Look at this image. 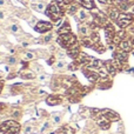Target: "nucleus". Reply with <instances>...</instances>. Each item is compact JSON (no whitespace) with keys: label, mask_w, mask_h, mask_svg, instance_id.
<instances>
[{"label":"nucleus","mask_w":134,"mask_h":134,"mask_svg":"<svg viewBox=\"0 0 134 134\" xmlns=\"http://www.w3.org/2000/svg\"><path fill=\"white\" fill-rule=\"evenodd\" d=\"M45 13L47 14V16L51 18L52 21L57 23V21H59L61 18H63L64 13H65V7H64L63 2L54 0V1H52L51 4L47 6Z\"/></svg>","instance_id":"nucleus-1"},{"label":"nucleus","mask_w":134,"mask_h":134,"mask_svg":"<svg viewBox=\"0 0 134 134\" xmlns=\"http://www.w3.org/2000/svg\"><path fill=\"white\" fill-rule=\"evenodd\" d=\"M20 130V125L15 120H6L0 125V134H18Z\"/></svg>","instance_id":"nucleus-2"},{"label":"nucleus","mask_w":134,"mask_h":134,"mask_svg":"<svg viewBox=\"0 0 134 134\" xmlns=\"http://www.w3.org/2000/svg\"><path fill=\"white\" fill-rule=\"evenodd\" d=\"M58 44L60 45L63 48L68 49L69 47H72L73 45L78 44V38L73 33H67V34H63L58 37Z\"/></svg>","instance_id":"nucleus-3"},{"label":"nucleus","mask_w":134,"mask_h":134,"mask_svg":"<svg viewBox=\"0 0 134 134\" xmlns=\"http://www.w3.org/2000/svg\"><path fill=\"white\" fill-rule=\"evenodd\" d=\"M133 19H134V16L131 13H120L118 19H116V24H118L121 28H125V27H127L128 25L132 24Z\"/></svg>","instance_id":"nucleus-4"},{"label":"nucleus","mask_w":134,"mask_h":134,"mask_svg":"<svg viewBox=\"0 0 134 134\" xmlns=\"http://www.w3.org/2000/svg\"><path fill=\"white\" fill-rule=\"evenodd\" d=\"M53 28V25L48 21H39L37 25L34 26V30L39 33H46L49 32V31Z\"/></svg>","instance_id":"nucleus-5"},{"label":"nucleus","mask_w":134,"mask_h":134,"mask_svg":"<svg viewBox=\"0 0 134 134\" xmlns=\"http://www.w3.org/2000/svg\"><path fill=\"white\" fill-rule=\"evenodd\" d=\"M114 35H115V30H114L113 26H112L111 24L105 26V37H106V40H107V42H108V45L113 44Z\"/></svg>","instance_id":"nucleus-6"},{"label":"nucleus","mask_w":134,"mask_h":134,"mask_svg":"<svg viewBox=\"0 0 134 134\" xmlns=\"http://www.w3.org/2000/svg\"><path fill=\"white\" fill-rule=\"evenodd\" d=\"M61 102H63V97L58 94H51L46 99V104L49 106H57V105H60Z\"/></svg>","instance_id":"nucleus-7"},{"label":"nucleus","mask_w":134,"mask_h":134,"mask_svg":"<svg viewBox=\"0 0 134 134\" xmlns=\"http://www.w3.org/2000/svg\"><path fill=\"white\" fill-rule=\"evenodd\" d=\"M66 52H67V55H68L69 58H72L73 60L75 58H78V55L81 53L80 45H79V42H78V44H75V45H73L72 47H69L68 49H66Z\"/></svg>","instance_id":"nucleus-8"},{"label":"nucleus","mask_w":134,"mask_h":134,"mask_svg":"<svg viewBox=\"0 0 134 134\" xmlns=\"http://www.w3.org/2000/svg\"><path fill=\"white\" fill-rule=\"evenodd\" d=\"M101 112H102V114H104L105 116H106L107 119H108L109 121H118L119 119H120V116H119V114L118 113H115L114 111H112V109H108V108H106V109H101Z\"/></svg>","instance_id":"nucleus-9"},{"label":"nucleus","mask_w":134,"mask_h":134,"mask_svg":"<svg viewBox=\"0 0 134 134\" xmlns=\"http://www.w3.org/2000/svg\"><path fill=\"white\" fill-rule=\"evenodd\" d=\"M93 31L91 30V25H80L79 26V33L82 38L85 37H90L92 34Z\"/></svg>","instance_id":"nucleus-10"},{"label":"nucleus","mask_w":134,"mask_h":134,"mask_svg":"<svg viewBox=\"0 0 134 134\" xmlns=\"http://www.w3.org/2000/svg\"><path fill=\"white\" fill-rule=\"evenodd\" d=\"M80 1V5L86 9H90V11H94L97 9L94 4V0H79Z\"/></svg>","instance_id":"nucleus-11"},{"label":"nucleus","mask_w":134,"mask_h":134,"mask_svg":"<svg viewBox=\"0 0 134 134\" xmlns=\"http://www.w3.org/2000/svg\"><path fill=\"white\" fill-rule=\"evenodd\" d=\"M132 47H133L132 42L128 41V40H122V41L119 44V49L126 52V53H127V52H130V51H132Z\"/></svg>","instance_id":"nucleus-12"},{"label":"nucleus","mask_w":134,"mask_h":134,"mask_svg":"<svg viewBox=\"0 0 134 134\" xmlns=\"http://www.w3.org/2000/svg\"><path fill=\"white\" fill-rule=\"evenodd\" d=\"M67 33H71V25H69L68 21H64V24L58 30V34L63 35V34H67Z\"/></svg>","instance_id":"nucleus-13"},{"label":"nucleus","mask_w":134,"mask_h":134,"mask_svg":"<svg viewBox=\"0 0 134 134\" xmlns=\"http://www.w3.org/2000/svg\"><path fill=\"white\" fill-rule=\"evenodd\" d=\"M58 134H74V130L71 128L69 126H64V127H60L58 131H57Z\"/></svg>","instance_id":"nucleus-14"},{"label":"nucleus","mask_w":134,"mask_h":134,"mask_svg":"<svg viewBox=\"0 0 134 134\" xmlns=\"http://www.w3.org/2000/svg\"><path fill=\"white\" fill-rule=\"evenodd\" d=\"M19 74H20V76L24 78V79H34L35 78V74L33 73V72H28V71L26 72L25 69H23Z\"/></svg>","instance_id":"nucleus-15"},{"label":"nucleus","mask_w":134,"mask_h":134,"mask_svg":"<svg viewBox=\"0 0 134 134\" xmlns=\"http://www.w3.org/2000/svg\"><path fill=\"white\" fill-rule=\"evenodd\" d=\"M75 16H76V19H78L79 21H85L86 20V16H87V15H86V13L82 11V9H80V11L75 14Z\"/></svg>","instance_id":"nucleus-16"},{"label":"nucleus","mask_w":134,"mask_h":134,"mask_svg":"<svg viewBox=\"0 0 134 134\" xmlns=\"http://www.w3.org/2000/svg\"><path fill=\"white\" fill-rule=\"evenodd\" d=\"M52 120L54 124H60L61 122V114L60 113H53L52 114Z\"/></svg>","instance_id":"nucleus-17"},{"label":"nucleus","mask_w":134,"mask_h":134,"mask_svg":"<svg viewBox=\"0 0 134 134\" xmlns=\"http://www.w3.org/2000/svg\"><path fill=\"white\" fill-rule=\"evenodd\" d=\"M93 49H94V51H97L98 53H104V52H105V46L101 44V42H99V44L95 45Z\"/></svg>","instance_id":"nucleus-18"},{"label":"nucleus","mask_w":134,"mask_h":134,"mask_svg":"<svg viewBox=\"0 0 134 134\" xmlns=\"http://www.w3.org/2000/svg\"><path fill=\"white\" fill-rule=\"evenodd\" d=\"M32 133H34V127L30 126V125L25 126V128H24V134H32Z\"/></svg>","instance_id":"nucleus-19"},{"label":"nucleus","mask_w":134,"mask_h":134,"mask_svg":"<svg viewBox=\"0 0 134 134\" xmlns=\"http://www.w3.org/2000/svg\"><path fill=\"white\" fill-rule=\"evenodd\" d=\"M34 58H35V55L32 52H26V53L24 54V59H25V60H33Z\"/></svg>","instance_id":"nucleus-20"},{"label":"nucleus","mask_w":134,"mask_h":134,"mask_svg":"<svg viewBox=\"0 0 134 134\" xmlns=\"http://www.w3.org/2000/svg\"><path fill=\"white\" fill-rule=\"evenodd\" d=\"M34 7H35V9H37V11H39V12H45V11H46V9H45V5L42 4V2L37 4Z\"/></svg>","instance_id":"nucleus-21"},{"label":"nucleus","mask_w":134,"mask_h":134,"mask_svg":"<svg viewBox=\"0 0 134 134\" xmlns=\"http://www.w3.org/2000/svg\"><path fill=\"white\" fill-rule=\"evenodd\" d=\"M49 127H51V122H49V121H46V122L42 125V127H41V133H44L45 131H47Z\"/></svg>","instance_id":"nucleus-22"},{"label":"nucleus","mask_w":134,"mask_h":134,"mask_svg":"<svg viewBox=\"0 0 134 134\" xmlns=\"http://www.w3.org/2000/svg\"><path fill=\"white\" fill-rule=\"evenodd\" d=\"M63 5H64V7H66V6H68V5H72L73 2H75V0H63Z\"/></svg>","instance_id":"nucleus-23"},{"label":"nucleus","mask_w":134,"mask_h":134,"mask_svg":"<svg viewBox=\"0 0 134 134\" xmlns=\"http://www.w3.org/2000/svg\"><path fill=\"white\" fill-rule=\"evenodd\" d=\"M11 31H12V32H14V33H16V32H19V31H20V28H19L18 25H12L11 26Z\"/></svg>","instance_id":"nucleus-24"},{"label":"nucleus","mask_w":134,"mask_h":134,"mask_svg":"<svg viewBox=\"0 0 134 134\" xmlns=\"http://www.w3.org/2000/svg\"><path fill=\"white\" fill-rule=\"evenodd\" d=\"M99 1L105 5H111V4H113V2H115V0H99Z\"/></svg>","instance_id":"nucleus-25"},{"label":"nucleus","mask_w":134,"mask_h":134,"mask_svg":"<svg viewBox=\"0 0 134 134\" xmlns=\"http://www.w3.org/2000/svg\"><path fill=\"white\" fill-rule=\"evenodd\" d=\"M64 65H65V61L60 60V61H58V64H57V67H58V68H63Z\"/></svg>","instance_id":"nucleus-26"},{"label":"nucleus","mask_w":134,"mask_h":134,"mask_svg":"<svg viewBox=\"0 0 134 134\" xmlns=\"http://www.w3.org/2000/svg\"><path fill=\"white\" fill-rule=\"evenodd\" d=\"M19 116H20V112H19V111H14L13 118H19Z\"/></svg>","instance_id":"nucleus-27"},{"label":"nucleus","mask_w":134,"mask_h":134,"mask_svg":"<svg viewBox=\"0 0 134 134\" xmlns=\"http://www.w3.org/2000/svg\"><path fill=\"white\" fill-rule=\"evenodd\" d=\"M4 109H6V105L2 104V102H0V112H2Z\"/></svg>","instance_id":"nucleus-28"},{"label":"nucleus","mask_w":134,"mask_h":134,"mask_svg":"<svg viewBox=\"0 0 134 134\" xmlns=\"http://www.w3.org/2000/svg\"><path fill=\"white\" fill-rule=\"evenodd\" d=\"M8 61H9V64H15L16 63V59L15 58H9Z\"/></svg>","instance_id":"nucleus-29"},{"label":"nucleus","mask_w":134,"mask_h":134,"mask_svg":"<svg viewBox=\"0 0 134 134\" xmlns=\"http://www.w3.org/2000/svg\"><path fill=\"white\" fill-rule=\"evenodd\" d=\"M52 37H53V35H51V34H48V35H47V37H46V39H45V41H49V40H51L52 39Z\"/></svg>","instance_id":"nucleus-30"},{"label":"nucleus","mask_w":134,"mask_h":134,"mask_svg":"<svg viewBox=\"0 0 134 134\" xmlns=\"http://www.w3.org/2000/svg\"><path fill=\"white\" fill-rule=\"evenodd\" d=\"M2 88H4V81H2V80H0V93H1Z\"/></svg>","instance_id":"nucleus-31"},{"label":"nucleus","mask_w":134,"mask_h":134,"mask_svg":"<svg viewBox=\"0 0 134 134\" xmlns=\"http://www.w3.org/2000/svg\"><path fill=\"white\" fill-rule=\"evenodd\" d=\"M39 79H40V80H45V79H46V74H41V75H40L39 76Z\"/></svg>","instance_id":"nucleus-32"},{"label":"nucleus","mask_w":134,"mask_h":134,"mask_svg":"<svg viewBox=\"0 0 134 134\" xmlns=\"http://www.w3.org/2000/svg\"><path fill=\"white\" fill-rule=\"evenodd\" d=\"M128 13H131V14H132V15L134 16V5H133L132 7H131V12H128Z\"/></svg>","instance_id":"nucleus-33"},{"label":"nucleus","mask_w":134,"mask_h":134,"mask_svg":"<svg viewBox=\"0 0 134 134\" xmlns=\"http://www.w3.org/2000/svg\"><path fill=\"white\" fill-rule=\"evenodd\" d=\"M23 46L24 47H27L28 46V42H23Z\"/></svg>","instance_id":"nucleus-34"},{"label":"nucleus","mask_w":134,"mask_h":134,"mask_svg":"<svg viewBox=\"0 0 134 134\" xmlns=\"http://www.w3.org/2000/svg\"><path fill=\"white\" fill-rule=\"evenodd\" d=\"M4 18V13H2V12H0V19H2Z\"/></svg>","instance_id":"nucleus-35"},{"label":"nucleus","mask_w":134,"mask_h":134,"mask_svg":"<svg viewBox=\"0 0 134 134\" xmlns=\"http://www.w3.org/2000/svg\"><path fill=\"white\" fill-rule=\"evenodd\" d=\"M49 134H58L55 132V131H51V132H49Z\"/></svg>","instance_id":"nucleus-36"},{"label":"nucleus","mask_w":134,"mask_h":134,"mask_svg":"<svg viewBox=\"0 0 134 134\" xmlns=\"http://www.w3.org/2000/svg\"><path fill=\"white\" fill-rule=\"evenodd\" d=\"M5 4V0H0V5H4Z\"/></svg>","instance_id":"nucleus-37"},{"label":"nucleus","mask_w":134,"mask_h":134,"mask_svg":"<svg viewBox=\"0 0 134 134\" xmlns=\"http://www.w3.org/2000/svg\"><path fill=\"white\" fill-rule=\"evenodd\" d=\"M0 38H1V34H0Z\"/></svg>","instance_id":"nucleus-38"}]
</instances>
